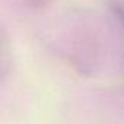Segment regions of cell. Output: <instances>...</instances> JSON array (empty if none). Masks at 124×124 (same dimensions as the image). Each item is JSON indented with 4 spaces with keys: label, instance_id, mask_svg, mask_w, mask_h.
I'll return each mask as SVG.
<instances>
[]
</instances>
